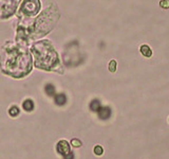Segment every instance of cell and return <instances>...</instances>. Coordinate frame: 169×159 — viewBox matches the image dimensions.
Here are the masks:
<instances>
[{"instance_id":"cell-1","label":"cell","mask_w":169,"mask_h":159,"mask_svg":"<svg viewBox=\"0 0 169 159\" xmlns=\"http://www.w3.org/2000/svg\"><path fill=\"white\" fill-rule=\"evenodd\" d=\"M0 67L5 74L15 78H23L32 70V57L26 48L12 46L4 50Z\"/></svg>"},{"instance_id":"cell-2","label":"cell","mask_w":169,"mask_h":159,"mask_svg":"<svg viewBox=\"0 0 169 159\" xmlns=\"http://www.w3.org/2000/svg\"><path fill=\"white\" fill-rule=\"evenodd\" d=\"M36 68L52 70L58 65V55L49 40L35 42L31 48Z\"/></svg>"},{"instance_id":"cell-3","label":"cell","mask_w":169,"mask_h":159,"mask_svg":"<svg viewBox=\"0 0 169 159\" xmlns=\"http://www.w3.org/2000/svg\"><path fill=\"white\" fill-rule=\"evenodd\" d=\"M20 0H0V19L13 16Z\"/></svg>"},{"instance_id":"cell-4","label":"cell","mask_w":169,"mask_h":159,"mask_svg":"<svg viewBox=\"0 0 169 159\" xmlns=\"http://www.w3.org/2000/svg\"><path fill=\"white\" fill-rule=\"evenodd\" d=\"M40 10V2L39 0H23L20 7V13L24 16L33 17L38 13Z\"/></svg>"},{"instance_id":"cell-5","label":"cell","mask_w":169,"mask_h":159,"mask_svg":"<svg viewBox=\"0 0 169 159\" xmlns=\"http://www.w3.org/2000/svg\"><path fill=\"white\" fill-rule=\"evenodd\" d=\"M56 149H57V152L62 156L68 155L69 153L71 152V151H70V144H69L68 141H66V140H60V141L57 143Z\"/></svg>"},{"instance_id":"cell-6","label":"cell","mask_w":169,"mask_h":159,"mask_svg":"<svg viewBox=\"0 0 169 159\" xmlns=\"http://www.w3.org/2000/svg\"><path fill=\"white\" fill-rule=\"evenodd\" d=\"M97 113H98V117L101 118V119H103V120H106L108 118H110L111 116V109L109 107H107V106L101 107Z\"/></svg>"},{"instance_id":"cell-7","label":"cell","mask_w":169,"mask_h":159,"mask_svg":"<svg viewBox=\"0 0 169 159\" xmlns=\"http://www.w3.org/2000/svg\"><path fill=\"white\" fill-rule=\"evenodd\" d=\"M54 102H55L57 105L62 106V105H65L66 102H67V97H66L65 93H57L54 98Z\"/></svg>"},{"instance_id":"cell-8","label":"cell","mask_w":169,"mask_h":159,"mask_svg":"<svg viewBox=\"0 0 169 159\" xmlns=\"http://www.w3.org/2000/svg\"><path fill=\"white\" fill-rule=\"evenodd\" d=\"M141 52H142V54H143L144 56H146V57H150V56L152 55L151 49H150L147 45H143L141 47Z\"/></svg>"},{"instance_id":"cell-9","label":"cell","mask_w":169,"mask_h":159,"mask_svg":"<svg viewBox=\"0 0 169 159\" xmlns=\"http://www.w3.org/2000/svg\"><path fill=\"white\" fill-rule=\"evenodd\" d=\"M22 107L24 111H33V108H34V103H33L32 100H26L24 102L22 103Z\"/></svg>"},{"instance_id":"cell-10","label":"cell","mask_w":169,"mask_h":159,"mask_svg":"<svg viewBox=\"0 0 169 159\" xmlns=\"http://www.w3.org/2000/svg\"><path fill=\"white\" fill-rule=\"evenodd\" d=\"M101 107V102L98 100H93L91 103H90V109H91L92 111H98Z\"/></svg>"},{"instance_id":"cell-11","label":"cell","mask_w":169,"mask_h":159,"mask_svg":"<svg viewBox=\"0 0 169 159\" xmlns=\"http://www.w3.org/2000/svg\"><path fill=\"white\" fill-rule=\"evenodd\" d=\"M45 90H46V93L48 96H54L55 94V88L52 84H47L46 87H45Z\"/></svg>"},{"instance_id":"cell-12","label":"cell","mask_w":169,"mask_h":159,"mask_svg":"<svg viewBox=\"0 0 169 159\" xmlns=\"http://www.w3.org/2000/svg\"><path fill=\"white\" fill-rule=\"evenodd\" d=\"M9 114L12 116V117H16L19 115V108L17 107V106H12L10 108V111H9Z\"/></svg>"},{"instance_id":"cell-13","label":"cell","mask_w":169,"mask_h":159,"mask_svg":"<svg viewBox=\"0 0 169 159\" xmlns=\"http://www.w3.org/2000/svg\"><path fill=\"white\" fill-rule=\"evenodd\" d=\"M109 70H110L111 72H114L116 70V62H115V61H111V62L109 63Z\"/></svg>"},{"instance_id":"cell-14","label":"cell","mask_w":169,"mask_h":159,"mask_svg":"<svg viewBox=\"0 0 169 159\" xmlns=\"http://www.w3.org/2000/svg\"><path fill=\"white\" fill-rule=\"evenodd\" d=\"M94 153L96 154V155L101 156L103 153H104V149H103V147H101V145H96L94 147Z\"/></svg>"},{"instance_id":"cell-15","label":"cell","mask_w":169,"mask_h":159,"mask_svg":"<svg viewBox=\"0 0 169 159\" xmlns=\"http://www.w3.org/2000/svg\"><path fill=\"white\" fill-rule=\"evenodd\" d=\"M160 5L163 8V9H169V0H162L160 2Z\"/></svg>"},{"instance_id":"cell-16","label":"cell","mask_w":169,"mask_h":159,"mask_svg":"<svg viewBox=\"0 0 169 159\" xmlns=\"http://www.w3.org/2000/svg\"><path fill=\"white\" fill-rule=\"evenodd\" d=\"M71 144L74 146V147H79V146L81 145V142L79 141V140H77V139H72Z\"/></svg>"},{"instance_id":"cell-17","label":"cell","mask_w":169,"mask_h":159,"mask_svg":"<svg viewBox=\"0 0 169 159\" xmlns=\"http://www.w3.org/2000/svg\"><path fill=\"white\" fill-rule=\"evenodd\" d=\"M64 158H65V159H74V155H73V153H72V152H70L68 155L64 156Z\"/></svg>"}]
</instances>
